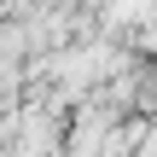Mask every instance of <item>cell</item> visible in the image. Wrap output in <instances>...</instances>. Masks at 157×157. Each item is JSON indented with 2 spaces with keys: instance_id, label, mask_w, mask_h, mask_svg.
<instances>
[{
  "instance_id": "6da1fadb",
  "label": "cell",
  "mask_w": 157,
  "mask_h": 157,
  "mask_svg": "<svg viewBox=\"0 0 157 157\" xmlns=\"http://www.w3.org/2000/svg\"><path fill=\"white\" fill-rule=\"evenodd\" d=\"M151 105H157V93H151Z\"/></svg>"
}]
</instances>
